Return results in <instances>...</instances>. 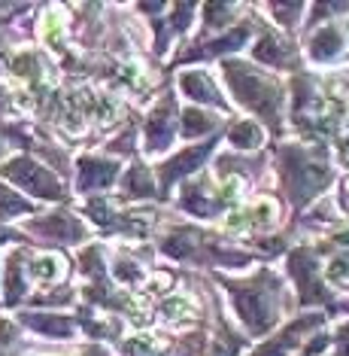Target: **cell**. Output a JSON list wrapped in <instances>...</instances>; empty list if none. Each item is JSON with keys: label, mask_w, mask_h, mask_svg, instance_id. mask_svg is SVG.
Listing matches in <instances>:
<instances>
[{"label": "cell", "mask_w": 349, "mask_h": 356, "mask_svg": "<svg viewBox=\"0 0 349 356\" xmlns=\"http://www.w3.org/2000/svg\"><path fill=\"white\" fill-rule=\"evenodd\" d=\"M116 280L119 283H140L143 271L134 259H116Z\"/></svg>", "instance_id": "cell-28"}, {"label": "cell", "mask_w": 349, "mask_h": 356, "mask_svg": "<svg viewBox=\"0 0 349 356\" xmlns=\"http://www.w3.org/2000/svg\"><path fill=\"white\" fill-rule=\"evenodd\" d=\"M325 344H328V338H325V335H319V338H316V341H313V344L304 350V356H316L319 350H325Z\"/></svg>", "instance_id": "cell-32"}, {"label": "cell", "mask_w": 349, "mask_h": 356, "mask_svg": "<svg viewBox=\"0 0 349 356\" xmlns=\"http://www.w3.org/2000/svg\"><path fill=\"white\" fill-rule=\"evenodd\" d=\"M119 165L116 161H101V159H79V189H103L116 180Z\"/></svg>", "instance_id": "cell-13"}, {"label": "cell", "mask_w": 349, "mask_h": 356, "mask_svg": "<svg viewBox=\"0 0 349 356\" xmlns=\"http://www.w3.org/2000/svg\"><path fill=\"white\" fill-rule=\"evenodd\" d=\"M346 128H349V110H346Z\"/></svg>", "instance_id": "cell-33"}, {"label": "cell", "mask_w": 349, "mask_h": 356, "mask_svg": "<svg viewBox=\"0 0 349 356\" xmlns=\"http://www.w3.org/2000/svg\"><path fill=\"white\" fill-rule=\"evenodd\" d=\"M282 159H286L282 161V174H286L291 201H295L298 207H304L307 201L316 198L325 189V183L331 180V168L322 159L307 156L301 149H286Z\"/></svg>", "instance_id": "cell-3"}, {"label": "cell", "mask_w": 349, "mask_h": 356, "mask_svg": "<svg viewBox=\"0 0 349 356\" xmlns=\"http://www.w3.org/2000/svg\"><path fill=\"white\" fill-rule=\"evenodd\" d=\"M24 268H28V259L22 253H12L6 256V305H15L19 298L24 296V289H28V283H24Z\"/></svg>", "instance_id": "cell-15"}, {"label": "cell", "mask_w": 349, "mask_h": 356, "mask_svg": "<svg viewBox=\"0 0 349 356\" xmlns=\"http://www.w3.org/2000/svg\"><path fill=\"white\" fill-rule=\"evenodd\" d=\"M289 55H291V49L286 46V40H280V37H264L262 43L255 46V58L258 61L280 64V67H286L289 64Z\"/></svg>", "instance_id": "cell-18"}, {"label": "cell", "mask_w": 349, "mask_h": 356, "mask_svg": "<svg viewBox=\"0 0 349 356\" xmlns=\"http://www.w3.org/2000/svg\"><path fill=\"white\" fill-rule=\"evenodd\" d=\"M31 204L24 198H19L12 189H6V186H0V222L3 220H12V216H22L28 213Z\"/></svg>", "instance_id": "cell-25"}, {"label": "cell", "mask_w": 349, "mask_h": 356, "mask_svg": "<svg viewBox=\"0 0 349 356\" xmlns=\"http://www.w3.org/2000/svg\"><path fill=\"white\" fill-rule=\"evenodd\" d=\"M228 293L234 298V307H237L243 326H246L253 335H264V332L273 329L277 323V293H280V280L273 277L267 268H262L253 280H225Z\"/></svg>", "instance_id": "cell-1"}, {"label": "cell", "mask_w": 349, "mask_h": 356, "mask_svg": "<svg viewBox=\"0 0 349 356\" xmlns=\"http://www.w3.org/2000/svg\"><path fill=\"white\" fill-rule=\"evenodd\" d=\"M291 274L298 277V289H301L304 302H325V289L319 280V259H313L310 250H298L291 256Z\"/></svg>", "instance_id": "cell-6"}, {"label": "cell", "mask_w": 349, "mask_h": 356, "mask_svg": "<svg viewBox=\"0 0 349 356\" xmlns=\"http://www.w3.org/2000/svg\"><path fill=\"white\" fill-rule=\"evenodd\" d=\"M207 25H225V22L231 19V3H207Z\"/></svg>", "instance_id": "cell-29"}, {"label": "cell", "mask_w": 349, "mask_h": 356, "mask_svg": "<svg viewBox=\"0 0 349 356\" xmlns=\"http://www.w3.org/2000/svg\"><path fill=\"white\" fill-rule=\"evenodd\" d=\"M161 317H164L170 326H185V323H194L198 320V311H194V305L189 298H167L164 305H161Z\"/></svg>", "instance_id": "cell-19"}, {"label": "cell", "mask_w": 349, "mask_h": 356, "mask_svg": "<svg viewBox=\"0 0 349 356\" xmlns=\"http://www.w3.org/2000/svg\"><path fill=\"white\" fill-rule=\"evenodd\" d=\"M228 140L237 149H258L262 147V140H264V134H262V128H258L255 122H240V125L231 128Z\"/></svg>", "instance_id": "cell-21"}, {"label": "cell", "mask_w": 349, "mask_h": 356, "mask_svg": "<svg viewBox=\"0 0 349 356\" xmlns=\"http://www.w3.org/2000/svg\"><path fill=\"white\" fill-rule=\"evenodd\" d=\"M22 323L49 338H70L73 335V323L67 317H55V314H24Z\"/></svg>", "instance_id": "cell-14"}, {"label": "cell", "mask_w": 349, "mask_h": 356, "mask_svg": "<svg viewBox=\"0 0 349 356\" xmlns=\"http://www.w3.org/2000/svg\"><path fill=\"white\" fill-rule=\"evenodd\" d=\"M273 220H277V204L273 201H255L253 207L237 210V213L228 216V229L231 232H249V229H267Z\"/></svg>", "instance_id": "cell-9"}, {"label": "cell", "mask_w": 349, "mask_h": 356, "mask_svg": "<svg viewBox=\"0 0 349 356\" xmlns=\"http://www.w3.org/2000/svg\"><path fill=\"white\" fill-rule=\"evenodd\" d=\"M125 192L131 198H149L152 192H155V186H152V174L146 171L143 165H134L131 171L125 177Z\"/></svg>", "instance_id": "cell-20"}, {"label": "cell", "mask_w": 349, "mask_h": 356, "mask_svg": "<svg viewBox=\"0 0 349 356\" xmlns=\"http://www.w3.org/2000/svg\"><path fill=\"white\" fill-rule=\"evenodd\" d=\"M213 143L216 140H207L204 147H194V149H185L180 152L173 161H167L164 168H161V183L170 186L173 180H180V177H185L189 171H194V168H201L204 165V159L210 156V149H213Z\"/></svg>", "instance_id": "cell-11"}, {"label": "cell", "mask_w": 349, "mask_h": 356, "mask_svg": "<svg viewBox=\"0 0 349 356\" xmlns=\"http://www.w3.org/2000/svg\"><path fill=\"white\" fill-rule=\"evenodd\" d=\"M237 347H240V341H237V338H231V332L225 329L222 335H219V344L213 347V356H231Z\"/></svg>", "instance_id": "cell-31"}, {"label": "cell", "mask_w": 349, "mask_h": 356, "mask_svg": "<svg viewBox=\"0 0 349 356\" xmlns=\"http://www.w3.org/2000/svg\"><path fill=\"white\" fill-rule=\"evenodd\" d=\"M173 125H176V101H173V95H167L152 110V119L146 125V149L164 152L170 147V140H173Z\"/></svg>", "instance_id": "cell-5"}, {"label": "cell", "mask_w": 349, "mask_h": 356, "mask_svg": "<svg viewBox=\"0 0 349 356\" xmlns=\"http://www.w3.org/2000/svg\"><path fill=\"white\" fill-rule=\"evenodd\" d=\"M346 49H349V34L343 28H337V25H325L322 31H316V34L310 37V46H307L310 58L319 61V64L337 61Z\"/></svg>", "instance_id": "cell-7"}, {"label": "cell", "mask_w": 349, "mask_h": 356, "mask_svg": "<svg viewBox=\"0 0 349 356\" xmlns=\"http://www.w3.org/2000/svg\"><path fill=\"white\" fill-rule=\"evenodd\" d=\"M180 86L182 92L189 95L191 101H201V104H213V107H225V98L219 95V88L213 86L204 70H182L180 74Z\"/></svg>", "instance_id": "cell-10"}, {"label": "cell", "mask_w": 349, "mask_h": 356, "mask_svg": "<svg viewBox=\"0 0 349 356\" xmlns=\"http://www.w3.org/2000/svg\"><path fill=\"white\" fill-rule=\"evenodd\" d=\"M0 174L6 177V180H12L15 186H22L24 192H31V195L37 198H46V201H58L64 195L61 183L55 174H49L43 165H37L34 159H12L6 161L3 168H0Z\"/></svg>", "instance_id": "cell-4"}, {"label": "cell", "mask_w": 349, "mask_h": 356, "mask_svg": "<svg viewBox=\"0 0 349 356\" xmlns=\"http://www.w3.org/2000/svg\"><path fill=\"white\" fill-rule=\"evenodd\" d=\"M182 207L189 210V213H194V216H213V210H216V204L207 198V192L201 189V186H189V189H185Z\"/></svg>", "instance_id": "cell-22"}, {"label": "cell", "mask_w": 349, "mask_h": 356, "mask_svg": "<svg viewBox=\"0 0 349 356\" xmlns=\"http://www.w3.org/2000/svg\"><path fill=\"white\" fill-rule=\"evenodd\" d=\"M325 280H328V283H337V286L349 283V253L334 256V259H331V262L325 265Z\"/></svg>", "instance_id": "cell-27"}, {"label": "cell", "mask_w": 349, "mask_h": 356, "mask_svg": "<svg viewBox=\"0 0 349 356\" xmlns=\"http://www.w3.org/2000/svg\"><path fill=\"white\" fill-rule=\"evenodd\" d=\"M28 274L40 283H58L67 274V265H64L61 256H37L28 262Z\"/></svg>", "instance_id": "cell-16"}, {"label": "cell", "mask_w": 349, "mask_h": 356, "mask_svg": "<svg viewBox=\"0 0 349 356\" xmlns=\"http://www.w3.org/2000/svg\"><path fill=\"white\" fill-rule=\"evenodd\" d=\"M216 128V119H210L207 113L201 110H185L182 113V134L185 137H198V134H207Z\"/></svg>", "instance_id": "cell-24"}, {"label": "cell", "mask_w": 349, "mask_h": 356, "mask_svg": "<svg viewBox=\"0 0 349 356\" xmlns=\"http://www.w3.org/2000/svg\"><path fill=\"white\" fill-rule=\"evenodd\" d=\"M225 79H228L231 92L240 98L243 107L255 110L258 116H264L267 122L277 125L280 122V86L273 83L271 76L258 74L255 67H249L246 61H225L222 64Z\"/></svg>", "instance_id": "cell-2"}, {"label": "cell", "mask_w": 349, "mask_h": 356, "mask_svg": "<svg viewBox=\"0 0 349 356\" xmlns=\"http://www.w3.org/2000/svg\"><path fill=\"white\" fill-rule=\"evenodd\" d=\"M249 37V28H237V31H231V34H225V37H219L216 43H210L204 46V49H198V52H191V55H222V52H234V49H240L243 46V40Z\"/></svg>", "instance_id": "cell-23"}, {"label": "cell", "mask_w": 349, "mask_h": 356, "mask_svg": "<svg viewBox=\"0 0 349 356\" xmlns=\"http://www.w3.org/2000/svg\"><path fill=\"white\" fill-rule=\"evenodd\" d=\"M316 326H322V317H319V314H307V317L295 320L291 326L282 329V335L277 338V341H267L264 347H258L253 356H289V350H291V347H295L298 341H301L304 332H307V329H316Z\"/></svg>", "instance_id": "cell-8"}, {"label": "cell", "mask_w": 349, "mask_h": 356, "mask_svg": "<svg viewBox=\"0 0 349 356\" xmlns=\"http://www.w3.org/2000/svg\"><path fill=\"white\" fill-rule=\"evenodd\" d=\"M34 229L43 234V238H58L64 244H76V241L85 238V229L73 220L70 213H52V216H46V220H40Z\"/></svg>", "instance_id": "cell-12"}, {"label": "cell", "mask_w": 349, "mask_h": 356, "mask_svg": "<svg viewBox=\"0 0 349 356\" xmlns=\"http://www.w3.org/2000/svg\"><path fill=\"white\" fill-rule=\"evenodd\" d=\"M198 247H201L198 232H189V229L173 232V234H170V238L164 241V253H167V256H173V259H189Z\"/></svg>", "instance_id": "cell-17"}, {"label": "cell", "mask_w": 349, "mask_h": 356, "mask_svg": "<svg viewBox=\"0 0 349 356\" xmlns=\"http://www.w3.org/2000/svg\"><path fill=\"white\" fill-rule=\"evenodd\" d=\"M12 74L24 76L28 83H37L40 74H43V67H40V58L34 52H22V55H15V61H12Z\"/></svg>", "instance_id": "cell-26"}, {"label": "cell", "mask_w": 349, "mask_h": 356, "mask_svg": "<svg viewBox=\"0 0 349 356\" xmlns=\"http://www.w3.org/2000/svg\"><path fill=\"white\" fill-rule=\"evenodd\" d=\"M346 192H349V180H346Z\"/></svg>", "instance_id": "cell-34"}, {"label": "cell", "mask_w": 349, "mask_h": 356, "mask_svg": "<svg viewBox=\"0 0 349 356\" xmlns=\"http://www.w3.org/2000/svg\"><path fill=\"white\" fill-rule=\"evenodd\" d=\"M61 13H49L46 15V43L49 46H58L61 43Z\"/></svg>", "instance_id": "cell-30"}, {"label": "cell", "mask_w": 349, "mask_h": 356, "mask_svg": "<svg viewBox=\"0 0 349 356\" xmlns=\"http://www.w3.org/2000/svg\"><path fill=\"white\" fill-rule=\"evenodd\" d=\"M0 104H3V95H0Z\"/></svg>", "instance_id": "cell-35"}]
</instances>
